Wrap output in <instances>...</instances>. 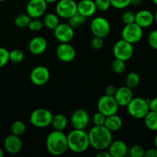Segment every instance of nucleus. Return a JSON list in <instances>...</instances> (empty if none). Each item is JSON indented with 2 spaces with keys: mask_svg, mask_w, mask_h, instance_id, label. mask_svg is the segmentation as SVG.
<instances>
[{
  "mask_svg": "<svg viewBox=\"0 0 157 157\" xmlns=\"http://www.w3.org/2000/svg\"><path fill=\"white\" fill-rule=\"evenodd\" d=\"M90 147L95 150H107L112 142V132L105 126H95L88 133Z\"/></svg>",
  "mask_w": 157,
  "mask_h": 157,
  "instance_id": "1",
  "label": "nucleus"
},
{
  "mask_svg": "<svg viewBox=\"0 0 157 157\" xmlns=\"http://www.w3.org/2000/svg\"><path fill=\"white\" fill-rule=\"evenodd\" d=\"M46 147L50 154L53 156H62L69 150L67 135L65 134L63 131L54 130L46 138Z\"/></svg>",
  "mask_w": 157,
  "mask_h": 157,
  "instance_id": "2",
  "label": "nucleus"
},
{
  "mask_svg": "<svg viewBox=\"0 0 157 157\" xmlns=\"http://www.w3.org/2000/svg\"><path fill=\"white\" fill-rule=\"evenodd\" d=\"M69 150L75 153H83L90 147L89 134L84 130L73 129L67 134Z\"/></svg>",
  "mask_w": 157,
  "mask_h": 157,
  "instance_id": "3",
  "label": "nucleus"
},
{
  "mask_svg": "<svg viewBox=\"0 0 157 157\" xmlns=\"http://www.w3.org/2000/svg\"><path fill=\"white\" fill-rule=\"evenodd\" d=\"M127 111L132 117L143 119L149 111V100L141 98H133L126 106Z\"/></svg>",
  "mask_w": 157,
  "mask_h": 157,
  "instance_id": "4",
  "label": "nucleus"
},
{
  "mask_svg": "<svg viewBox=\"0 0 157 157\" xmlns=\"http://www.w3.org/2000/svg\"><path fill=\"white\" fill-rule=\"evenodd\" d=\"M53 114L46 108H38L32 112L29 117L31 124L37 128H46L52 124Z\"/></svg>",
  "mask_w": 157,
  "mask_h": 157,
  "instance_id": "5",
  "label": "nucleus"
},
{
  "mask_svg": "<svg viewBox=\"0 0 157 157\" xmlns=\"http://www.w3.org/2000/svg\"><path fill=\"white\" fill-rule=\"evenodd\" d=\"M121 35L122 39L133 44L138 43L143 38V29L135 22L125 25L122 30Z\"/></svg>",
  "mask_w": 157,
  "mask_h": 157,
  "instance_id": "6",
  "label": "nucleus"
},
{
  "mask_svg": "<svg viewBox=\"0 0 157 157\" xmlns=\"http://www.w3.org/2000/svg\"><path fill=\"white\" fill-rule=\"evenodd\" d=\"M112 53L115 58L126 61L130 59L134 54L132 44L121 39L117 41L112 48Z\"/></svg>",
  "mask_w": 157,
  "mask_h": 157,
  "instance_id": "7",
  "label": "nucleus"
},
{
  "mask_svg": "<svg viewBox=\"0 0 157 157\" xmlns=\"http://www.w3.org/2000/svg\"><path fill=\"white\" fill-rule=\"evenodd\" d=\"M119 107V106L115 101L114 96L105 94L102 96L97 102L98 111L101 112L106 117L117 113Z\"/></svg>",
  "mask_w": 157,
  "mask_h": 157,
  "instance_id": "8",
  "label": "nucleus"
},
{
  "mask_svg": "<svg viewBox=\"0 0 157 157\" xmlns=\"http://www.w3.org/2000/svg\"><path fill=\"white\" fill-rule=\"evenodd\" d=\"M90 29L94 36L105 38L110 33L111 26L109 21L104 17L97 16L91 21Z\"/></svg>",
  "mask_w": 157,
  "mask_h": 157,
  "instance_id": "9",
  "label": "nucleus"
},
{
  "mask_svg": "<svg viewBox=\"0 0 157 157\" xmlns=\"http://www.w3.org/2000/svg\"><path fill=\"white\" fill-rule=\"evenodd\" d=\"M55 12L60 18L69 19L77 13V3L75 0H58Z\"/></svg>",
  "mask_w": 157,
  "mask_h": 157,
  "instance_id": "10",
  "label": "nucleus"
},
{
  "mask_svg": "<svg viewBox=\"0 0 157 157\" xmlns=\"http://www.w3.org/2000/svg\"><path fill=\"white\" fill-rule=\"evenodd\" d=\"M70 121L73 129L85 130L89 126L90 117L84 109H77L71 115Z\"/></svg>",
  "mask_w": 157,
  "mask_h": 157,
  "instance_id": "11",
  "label": "nucleus"
},
{
  "mask_svg": "<svg viewBox=\"0 0 157 157\" xmlns=\"http://www.w3.org/2000/svg\"><path fill=\"white\" fill-rule=\"evenodd\" d=\"M50 78L49 70L45 66H37L30 73V81L34 85L43 86L47 84Z\"/></svg>",
  "mask_w": 157,
  "mask_h": 157,
  "instance_id": "12",
  "label": "nucleus"
},
{
  "mask_svg": "<svg viewBox=\"0 0 157 157\" xmlns=\"http://www.w3.org/2000/svg\"><path fill=\"white\" fill-rule=\"evenodd\" d=\"M54 36L60 43L70 42L74 38V29L68 23H59L54 29Z\"/></svg>",
  "mask_w": 157,
  "mask_h": 157,
  "instance_id": "13",
  "label": "nucleus"
},
{
  "mask_svg": "<svg viewBox=\"0 0 157 157\" xmlns=\"http://www.w3.org/2000/svg\"><path fill=\"white\" fill-rule=\"evenodd\" d=\"M47 6L45 0H29L26 5V13L32 18H38L44 15Z\"/></svg>",
  "mask_w": 157,
  "mask_h": 157,
  "instance_id": "14",
  "label": "nucleus"
},
{
  "mask_svg": "<svg viewBox=\"0 0 157 157\" xmlns=\"http://www.w3.org/2000/svg\"><path fill=\"white\" fill-rule=\"evenodd\" d=\"M56 56L62 62H71L75 58V49L69 42L60 43L56 48Z\"/></svg>",
  "mask_w": 157,
  "mask_h": 157,
  "instance_id": "15",
  "label": "nucleus"
},
{
  "mask_svg": "<svg viewBox=\"0 0 157 157\" xmlns=\"http://www.w3.org/2000/svg\"><path fill=\"white\" fill-rule=\"evenodd\" d=\"M4 148L8 153L12 155L17 154L22 149V141L20 136L14 134H10L4 140Z\"/></svg>",
  "mask_w": 157,
  "mask_h": 157,
  "instance_id": "16",
  "label": "nucleus"
},
{
  "mask_svg": "<svg viewBox=\"0 0 157 157\" xmlns=\"http://www.w3.org/2000/svg\"><path fill=\"white\" fill-rule=\"evenodd\" d=\"M114 98L119 107H126L131 100L133 98L132 89L129 88L126 85L119 87L117 88Z\"/></svg>",
  "mask_w": 157,
  "mask_h": 157,
  "instance_id": "17",
  "label": "nucleus"
},
{
  "mask_svg": "<svg viewBox=\"0 0 157 157\" xmlns=\"http://www.w3.org/2000/svg\"><path fill=\"white\" fill-rule=\"evenodd\" d=\"M47 46L48 42L46 38L42 36H36L29 41V50L32 55H40L46 52Z\"/></svg>",
  "mask_w": 157,
  "mask_h": 157,
  "instance_id": "18",
  "label": "nucleus"
},
{
  "mask_svg": "<svg viewBox=\"0 0 157 157\" xmlns=\"http://www.w3.org/2000/svg\"><path fill=\"white\" fill-rule=\"evenodd\" d=\"M108 151L110 153L111 157H124L129 153V149L124 141L117 140H112L108 148Z\"/></svg>",
  "mask_w": 157,
  "mask_h": 157,
  "instance_id": "19",
  "label": "nucleus"
},
{
  "mask_svg": "<svg viewBox=\"0 0 157 157\" xmlns=\"http://www.w3.org/2000/svg\"><path fill=\"white\" fill-rule=\"evenodd\" d=\"M135 22L142 27L148 28L154 22V15L147 9H142L135 13Z\"/></svg>",
  "mask_w": 157,
  "mask_h": 157,
  "instance_id": "20",
  "label": "nucleus"
},
{
  "mask_svg": "<svg viewBox=\"0 0 157 157\" xmlns=\"http://www.w3.org/2000/svg\"><path fill=\"white\" fill-rule=\"evenodd\" d=\"M96 11L94 0H80L77 3V12L86 18L92 16Z\"/></svg>",
  "mask_w": 157,
  "mask_h": 157,
  "instance_id": "21",
  "label": "nucleus"
},
{
  "mask_svg": "<svg viewBox=\"0 0 157 157\" xmlns=\"http://www.w3.org/2000/svg\"><path fill=\"white\" fill-rule=\"evenodd\" d=\"M104 126L111 132H115L123 127V120L119 116L116 115V113L110 115L106 117Z\"/></svg>",
  "mask_w": 157,
  "mask_h": 157,
  "instance_id": "22",
  "label": "nucleus"
},
{
  "mask_svg": "<svg viewBox=\"0 0 157 157\" xmlns=\"http://www.w3.org/2000/svg\"><path fill=\"white\" fill-rule=\"evenodd\" d=\"M51 125L52 126L54 130H58V131H64L68 125L67 117L62 113H57V114L53 115Z\"/></svg>",
  "mask_w": 157,
  "mask_h": 157,
  "instance_id": "23",
  "label": "nucleus"
},
{
  "mask_svg": "<svg viewBox=\"0 0 157 157\" xmlns=\"http://www.w3.org/2000/svg\"><path fill=\"white\" fill-rule=\"evenodd\" d=\"M42 21L44 26L50 30H54L60 23L58 15L54 13H48L45 15Z\"/></svg>",
  "mask_w": 157,
  "mask_h": 157,
  "instance_id": "24",
  "label": "nucleus"
},
{
  "mask_svg": "<svg viewBox=\"0 0 157 157\" xmlns=\"http://www.w3.org/2000/svg\"><path fill=\"white\" fill-rule=\"evenodd\" d=\"M143 119L145 125L149 130L157 131V112L149 110Z\"/></svg>",
  "mask_w": 157,
  "mask_h": 157,
  "instance_id": "25",
  "label": "nucleus"
},
{
  "mask_svg": "<svg viewBox=\"0 0 157 157\" xmlns=\"http://www.w3.org/2000/svg\"><path fill=\"white\" fill-rule=\"evenodd\" d=\"M126 85L129 88H135L139 85L140 82V77L135 72H130L126 75Z\"/></svg>",
  "mask_w": 157,
  "mask_h": 157,
  "instance_id": "26",
  "label": "nucleus"
},
{
  "mask_svg": "<svg viewBox=\"0 0 157 157\" xmlns=\"http://www.w3.org/2000/svg\"><path fill=\"white\" fill-rule=\"evenodd\" d=\"M26 130V124L22 121H15V122L12 123V126H11V132L12 134L18 136L24 134Z\"/></svg>",
  "mask_w": 157,
  "mask_h": 157,
  "instance_id": "27",
  "label": "nucleus"
},
{
  "mask_svg": "<svg viewBox=\"0 0 157 157\" xmlns=\"http://www.w3.org/2000/svg\"><path fill=\"white\" fill-rule=\"evenodd\" d=\"M31 20L32 18L27 13L19 14L15 18L14 23L18 28H26L28 27Z\"/></svg>",
  "mask_w": 157,
  "mask_h": 157,
  "instance_id": "28",
  "label": "nucleus"
},
{
  "mask_svg": "<svg viewBox=\"0 0 157 157\" xmlns=\"http://www.w3.org/2000/svg\"><path fill=\"white\" fill-rule=\"evenodd\" d=\"M86 18L85 16L82 15L79 13H75L73 16H72L71 18H69V24L72 26L73 29H76V28L80 27L81 25H83L86 21Z\"/></svg>",
  "mask_w": 157,
  "mask_h": 157,
  "instance_id": "29",
  "label": "nucleus"
},
{
  "mask_svg": "<svg viewBox=\"0 0 157 157\" xmlns=\"http://www.w3.org/2000/svg\"><path fill=\"white\" fill-rule=\"evenodd\" d=\"M24 59V53L20 49H13L9 52V61L18 64L22 62Z\"/></svg>",
  "mask_w": 157,
  "mask_h": 157,
  "instance_id": "30",
  "label": "nucleus"
},
{
  "mask_svg": "<svg viewBox=\"0 0 157 157\" xmlns=\"http://www.w3.org/2000/svg\"><path fill=\"white\" fill-rule=\"evenodd\" d=\"M126 61L115 58L112 63V70L115 74H122L126 70Z\"/></svg>",
  "mask_w": 157,
  "mask_h": 157,
  "instance_id": "31",
  "label": "nucleus"
},
{
  "mask_svg": "<svg viewBox=\"0 0 157 157\" xmlns=\"http://www.w3.org/2000/svg\"><path fill=\"white\" fill-rule=\"evenodd\" d=\"M146 150L142 146L134 145L129 150V156L132 157H143L145 156Z\"/></svg>",
  "mask_w": 157,
  "mask_h": 157,
  "instance_id": "32",
  "label": "nucleus"
},
{
  "mask_svg": "<svg viewBox=\"0 0 157 157\" xmlns=\"http://www.w3.org/2000/svg\"><path fill=\"white\" fill-rule=\"evenodd\" d=\"M9 61V52L3 47H0V68L5 67Z\"/></svg>",
  "mask_w": 157,
  "mask_h": 157,
  "instance_id": "33",
  "label": "nucleus"
},
{
  "mask_svg": "<svg viewBox=\"0 0 157 157\" xmlns=\"http://www.w3.org/2000/svg\"><path fill=\"white\" fill-rule=\"evenodd\" d=\"M43 26H44L43 21H40L38 18H32L28 25V28L29 29V30L32 31V32H38L42 29Z\"/></svg>",
  "mask_w": 157,
  "mask_h": 157,
  "instance_id": "34",
  "label": "nucleus"
},
{
  "mask_svg": "<svg viewBox=\"0 0 157 157\" xmlns=\"http://www.w3.org/2000/svg\"><path fill=\"white\" fill-rule=\"evenodd\" d=\"M111 6L117 9H123L130 6L131 0H109Z\"/></svg>",
  "mask_w": 157,
  "mask_h": 157,
  "instance_id": "35",
  "label": "nucleus"
},
{
  "mask_svg": "<svg viewBox=\"0 0 157 157\" xmlns=\"http://www.w3.org/2000/svg\"><path fill=\"white\" fill-rule=\"evenodd\" d=\"M97 10L100 12H106L110 8L111 3L109 0H94Z\"/></svg>",
  "mask_w": 157,
  "mask_h": 157,
  "instance_id": "36",
  "label": "nucleus"
},
{
  "mask_svg": "<svg viewBox=\"0 0 157 157\" xmlns=\"http://www.w3.org/2000/svg\"><path fill=\"white\" fill-rule=\"evenodd\" d=\"M135 14L132 11H126L122 15V20L125 25L132 24L135 22Z\"/></svg>",
  "mask_w": 157,
  "mask_h": 157,
  "instance_id": "37",
  "label": "nucleus"
},
{
  "mask_svg": "<svg viewBox=\"0 0 157 157\" xmlns=\"http://www.w3.org/2000/svg\"><path fill=\"white\" fill-rule=\"evenodd\" d=\"M106 116H105L101 112L98 111L94 113L92 117V121L95 126H104L105 121H106Z\"/></svg>",
  "mask_w": 157,
  "mask_h": 157,
  "instance_id": "38",
  "label": "nucleus"
},
{
  "mask_svg": "<svg viewBox=\"0 0 157 157\" xmlns=\"http://www.w3.org/2000/svg\"><path fill=\"white\" fill-rule=\"evenodd\" d=\"M148 43L152 49L157 50V29L152 31L148 37Z\"/></svg>",
  "mask_w": 157,
  "mask_h": 157,
  "instance_id": "39",
  "label": "nucleus"
},
{
  "mask_svg": "<svg viewBox=\"0 0 157 157\" xmlns=\"http://www.w3.org/2000/svg\"><path fill=\"white\" fill-rule=\"evenodd\" d=\"M104 38H100V37L94 36V38L91 40V46L95 50H99L104 45Z\"/></svg>",
  "mask_w": 157,
  "mask_h": 157,
  "instance_id": "40",
  "label": "nucleus"
},
{
  "mask_svg": "<svg viewBox=\"0 0 157 157\" xmlns=\"http://www.w3.org/2000/svg\"><path fill=\"white\" fill-rule=\"evenodd\" d=\"M116 90L117 88L114 85H112V84L108 85L105 89V94L109 95V96H114L115 92H116Z\"/></svg>",
  "mask_w": 157,
  "mask_h": 157,
  "instance_id": "41",
  "label": "nucleus"
},
{
  "mask_svg": "<svg viewBox=\"0 0 157 157\" xmlns=\"http://www.w3.org/2000/svg\"><path fill=\"white\" fill-rule=\"evenodd\" d=\"M149 110L157 112V97L149 100Z\"/></svg>",
  "mask_w": 157,
  "mask_h": 157,
  "instance_id": "42",
  "label": "nucleus"
},
{
  "mask_svg": "<svg viewBox=\"0 0 157 157\" xmlns=\"http://www.w3.org/2000/svg\"><path fill=\"white\" fill-rule=\"evenodd\" d=\"M145 157H157V148L149 149L145 153Z\"/></svg>",
  "mask_w": 157,
  "mask_h": 157,
  "instance_id": "43",
  "label": "nucleus"
},
{
  "mask_svg": "<svg viewBox=\"0 0 157 157\" xmlns=\"http://www.w3.org/2000/svg\"><path fill=\"white\" fill-rule=\"evenodd\" d=\"M96 157H111L110 153L109 151H106V150H100L96 154Z\"/></svg>",
  "mask_w": 157,
  "mask_h": 157,
  "instance_id": "44",
  "label": "nucleus"
},
{
  "mask_svg": "<svg viewBox=\"0 0 157 157\" xmlns=\"http://www.w3.org/2000/svg\"><path fill=\"white\" fill-rule=\"evenodd\" d=\"M142 3V0H131V4L134 6H139Z\"/></svg>",
  "mask_w": 157,
  "mask_h": 157,
  "instance_id": "45",
  "label": "nucleus"
},
{
  "mask_svg": "<svg viewBox=\"0 0 157 157\" xmlns=\"http://www.w3.org/2000/svg\"><path fill=\"white\" fill-rule=\"evenodd\" d=\"M153 15H154V21H155V22L157 23V9L155 10V13H154Z\"/></svg>",
  "mask_w": 157,
  "mask_h": 157,
  "instance_id": "46",
  "label": "nucleus"
},
{
  "mask_svg": "<svg viewBox=\"0 0 157 157\" xmlns=\"http://www.w3.org/2000/svg\"><path fill=\"white\" fill-rule=\"evenodd\" d=\"M47 3H54V2H56L58 0H45Z\"/></svg>",
  "mask_w": 157,
  "mask_h": 157,
  "instance_id": "47",
  "label": "nucleus"
},
{
  "mask_svg": "<svg viewBox=\"0 0 157 157\" xmlns=\"http://www.w3.org/2000/svg\"><path fill=\"white\" fill-rule=\"evenodd\" d=\"M154 144H155V147L157 148V134L155 135V140H154Z\"/></svg>",
  "mask_w": 157,
  "mask_h": 157,
  "instance_id": "48",
  "label": "nucleus"
},
{
  "mask_svg": "<svg viewBox=\"0 0 157 157\" xmlns=\"http://www.w3.org/2000/svg\"><path fill=\"white\" fill-rule=\"evenodd\" d=\"M3 156H4V153H3V150L0 147V157H2Z\"/></svg>",
  "mask_w": 157,
  "mask_h": 157,
  "instance_id": "49",
  "label": "nucleus"
},
{
  "mask_svg": "<svg viewBox=\"0 0 157 157\" xmlns=\"http://www.w3.org/2000/svg\"><path fill=\"white\" fill-rule=\"evenodd\" d=\"M152 2H153V3L155 6H157V0H152Z\"/></svg>",
  "mask_w": 157,
  "mask_h": 157,
  "instance_id": "50",
  "label": "nucleus"
},
{
  "mask_svg": "<svg viewBox=\"0 0 157 157\" xmlns=\"http://www.w3.org/2000/svg\"><path fill=\"white\" fill-rule=\"evenodd\" d=\"M6 0H0V2H5Z\"/></svg>",
  "mask_w": 157,
  "mask_h": 157,
  "instance_id": "51",
  "label": "nucleus"
}]
</instances>
